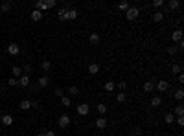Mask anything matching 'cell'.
<instances>
[{"label": "cell", "instance_id": "obj_1", "mask_svg": "<svg viewBox=\"0 0 184 136\" xmlns=\"http://www.w3.org/2000/svg\"><path fill=\"white\" fill-rule=\"evenodd\" d=\"M138 15H140V9H138V8H129L127 11H125L127 21H136V18H138Z\"/></svg>", "mask_w": 184, "mask_h": 136}, {"label": "cell", "instance_id": "obj_2", "mask_svg": "<svg viewBox=\"0 0 184 136\" xmlns=\"http://www.w3.org/2000/svg\"><path fill=\"white\" fill-rule=\"evenodd\" d=\"M68 125H70V114H61L59 116V127L66 129Z\"/></svg>", "mask_w": 184, "mask_h": 136}, {"label": "cell", "instance_id": "obj_3", "mask_svg": "<svg viewBox=\"0 0 184 136\" xmlns=\"http://www.w3.org/2000/svg\"><path fill=\"white\" fill-rule=\"evenodd\" d=\"M8 53L11 55V57H17L18 53H21V46H18V44H15V42H11L8 46Z\"/></svg>", "mask_w": 184, "mask_h": 136}, {"label": "cell", "instance_id": "obj_4", "mask_svg": "<svg viewBox=\"0 0 184 136\" xmlns=\"http://www.w3.org/2000/svg\"><path fill=\"white\" fill-rule=\"evenodd\" d=\"M88 112H90L88 103H79V105H77V114H79V116H87Z\"/></svg>", "mask_w": 184, "mask_h": 136}, {"label": "cell", "instance_id": "obj_5", "mask_svg": "<svg viewBox=\"0 0 184 136\" xmlns=\"http://www.w3.org/2000/svg\"><path fill=\"white\" fill-rule=\"evenodd\" d=\"M182 37H184V35H182V29H175V31H173L171 33V41L173 42H182Z\"/></svg>", "mask_w": 184, "mask_h": 136}, {"label": "cell", "instance_id": "obj_6", "mask_svg": "<svg viewBox=\"0 0 184 136\" xmlns=\"http://www.w3.org/2000/svg\"><path fill=\"white\" fill-rule=\"evenodd\" d=\"M155 88L158 90V92H166V90L170 88V83H168V81H164V79H160V81H158V83L155 85Z\"/></svg>", "mask_w": 184, "mask_h": 136}, {"label": "cell", "instance_id": "obj_7", "mask_svg": "<svg viewBox=\"0 0 184 136\" xmlns=\"http://www.w3.org/2000/svg\"><path fill=\"white\" fill-rule=\"evenodd\" d=\"M96 127L99 131L107 129V118H103V116H99V118H96Z\"/></svg>", "mask_w": 184, "mask_h": 136}, {"label": "cell", "instance_id": "obj_8", "mask_svg": "<svg viewBox=\"0 0 184 136\" xmlns=\"http://www.w3.org/2000/svg\"><path fill=\"white\" fill-rule=\"evenodd\" d=\"M18 87H29V75H21L18 77Z\"/></svg>", "mask_w": 184, "mask_h": 136}, {"label": "cell", "instance_id": "obj_9", "mask_svg": "<svg viewBox=\"0 0 184 136\" xmlns=\"http://www.w3.org/2000/svg\"><path fill=\"white\" fill-rule=\"evenodd\" d=\"M88 74H92V75L99 74V64L98 63H90V64H88Z\"/></svg>", "mask_w": 184, "mask_h": 136}, {"label": "cell", "instance_id": "obj_10", "mask_svg": "<svg viewBox=\"0 0 184 136\" xmlns=\"http://www.w3.org/2000/svg\"><path fill=\"white\" fill-rule=\"evenodd\" d=\"M77 9H66V18H68V21H76V18H77Z\"/></svg>", "mask_w": 184, "mask_h": 136}, {"label": "cell", "instance_id": "obj_11", "mask_svg": "<svg viewBox=\"0 0 184 136\" xmlns=\"http://www.w3.org/2000/svg\"><path fill=\"white\" fill-rule=\"evenodd\" d=\"M0 122H2L4 125H8V127H9V125L13 123V116H11V114H2V120H0Z\"/></svg>", "mask_w": 184, "mask_h": 136}, {"label": "cell", "instance_id": "obj_12", "mask_svg": "<svg viewBox=\"0 0 184 136\" xmlns=\"http://www.w3.org/2000/svg\"><path fill=\"white\" fill-rule=\"evenodd\" d=\"M149 105H151V107H153V109H157V107H160V105H162V98H160V96H155V98H153V99H151V103H149Z\"/></svg>", "mask_w": 184, "mask_h": 136}, {"label": "cell", "instance_id": "obj_13", "mask_svg": "<svg viewBox=\"0 0 184 136\" xmlns=\"http://www.w3.org/2000/svg\"><path fill=\"white\" fill-rule=\"evenodd\" d=\"M153 90H155V83H153V81H146V83H144V92H153Z\"/></svg>", "mask_w": 184, "mask_h": 136}, {"label": "cell", "instance_id": "obj_14", "mask_svg": "<svg viewBox=\"0 0 184 136\" xmlns=\"http://www.w3.org/2000/svg\"><path fill=\"white\" fill-rule=\"evenodd\" d=\"M88 41H90V44H94V46H96V44H99L101 37H99V33H92L90 37H88Z\"/></svg>", "mask_w": 184, "mask_h": 136}, {"label": "cell", "instance_id": "obj_15", "mask_svg": "<svg viewBox=\"0 0 184 136\" xmlns=\"http://www.w3.org/2000/svg\"><path fill=\"white\" fill-rule=\"evenodd\" d=\"M96 110H98L99 116H103V114L107 112V105H105V103H98V105H96Z\"/></svg>", "mask_w": 184, "mask_h": 136}, {"label": "cell", "instance_id": "obj_16", "mask_svg": "<svg viewBox=\"0 0 184 136\" xmlns=\"http://www.w3.org/2000/svg\"><path fill=\"white\" fill-rule=\"evenodd\" d=\"M11 75H13L15 79L21 77V75H22V68H21V66H13V68H11Z\"/></svg>", "mask_w": 184, "mask_h": 136}, {"label": "cell", "instance_id": "obj_17", "mask_svg": "<svg viewBox=\"0 0 184 136\" xmlns=\"http://www.w3.org/2000/svg\"><path fill=\"white\" fill-rule=\"evenodd\" d=\"M41 18H42V13H41V11H37V9H33V11H31V21L39 22Z\"/></svg>", "mask_w": 184, "mask_h": 136}, {"label": "cell", "instance_id": "obj_18", "mask_svg": "<svg viewBox=\"0 0 184 136\" xmlns=\"http://www.w3.org/2000/svg\"><path fill=\"white\" fill-rule=\"evenodd\" d=\"M48 85H50V77H48V75H42V77L41 79H39V87H48Z\"/></svg>", "mask_w": 184, "mask_h": 136}, {"label": "cell", "instance_id": "obj_19", "mask_svg": "<svg viewBox=\"0 0 184 136\" xmlns=\"http://www.w3.org/2000/svg\"><path fill=\"white\" fill-rule=\"evenodd\" d=\"M173 120H175L173 112H166V114H164V122H166L168 125H171V123H173Z\"/></svg>", "mask_w": 184, "mask_h": 136}, {"label": "cell", "instance_id": "obj_20", "mask_svg": "<svg viewBox=\"0 0 184 136\" xmlns=\"http://www.w3.org/2000/svg\"><path fill=\"white\" fill-rule=\"evenodd\" d=\"M41 68H42V72H50V68H52V63H50L48 59H44V61L41 63Z\"/></svg>", "mask_w": 184, "mask_h": 136}, {"label": "cell", "instance_id": "obj_21", "mask_svg": "<svg viewBox=\"0 0 184 136\" xmlns=\"http://www.w3.org/2000/svg\"><path fill=\"white\" fill-rule=\"evenodd\" d=\"M173 116H177V118L184 116V107H182V105H177V107H175V112H173Z\"/></svg>", "mask_w": 184, "mask_h": 136}, {"label": "cell", "instance_id": "obj_22", "mask_svg": "<svg viewBox=\"0 0 184 136\" xmlns=\"http://www.w3.org/2000/svg\"><path fill=\"white\" fill-rule=\"evenodd\" d=\"M168 8H170L171 11H175V9H179V8H181V2H179V0H171V2L168 4Z\"/></svg>", "mask_w": 184, "mask_h": 136}, {"label": "cell", "instance_id": "obj_23", "mask_svg": "<svg viewBox=\"0 0 184 136\" xmlns=\"http://www.w3.org/2000/svg\"><path fill=\"white\" fill-rule=\"evenodd\" d=\"M35 9H37V11H41V13H42L44 9H48V8H46V4H44L42 0H39V2H35Z\"/></svg>", "mask_w": 184, "mask_h": 136}, {"label": "cell", "instance_id": "obj_24", "mask_svg": "<svg viewBox=\"0 0 184 136\" xmlns=\"http://www.w3.org/2000/svg\"><path fill=\"white\" fill-rule=\"evenodd\" d=\"M153 21H155V22H162V21H164V13H162V11H155V15H153Z\"/></svg>", "mask_w": 184, "mask_h": 136}, {"label": "cell", "instance_id": "obj_25", "mask_svg": "<svg viewBox=\"0 0 184 136\" xmlns=\"http://www.w3.org/2000/svg\"><path fill=\"white\" fill-rule=\"evenodd\" d=\"M21 109H22V110L31 109V101H29V99H22V101H21Z\"/></svg>", "mask_w": 184, "mask_h": 136}, {"label": "cell", "instance_id": "obj_26", "mask_svg": "<svg viewBox=\"0 0 184 136\" xmlns=\"http://www.w3.org/2000/svg\"><path fill=\"white\" fill-rule=\"evenodd\" d=\"M57 17H59V21H68V18H66V8H63V9H59V13H57Z\"/></svg>", "mask_w": 184, "mask_h": 136}, {"label": "cell", "instance_id": "obj_27", "mask_svg": "<svg viewBox=\"0 0 184 136\" xmlns=\"http://www.w3.org/2000/svg\"><path fill=\"white\" fill-rule=\"evenodd\" d=\"M70 98H68V96H63V98H61V105H63V107H70Z\"/></svg>", "mask_w": 184, "mask_h": 136}, {"label": "cell", "instance_id": "obj_28", "mask_svg": "<svg viewBox=\"0 0 184 136\" xmlns=\"http://www.w3.org/2000/svg\"><path fill=\"white\" fill-rule=\"evenodd\" d=\"M9 9H11V4H9V2H4L2 6H0V11H2V13H8Z\"/></svg>", "mask_w": 184, "mask_h": 136}, {"label": "cell", "instance_id": "obj_29", "mask_svg": "<svg viewBox=\"0 0 184 136\" xmlns=\"http://www.w3.org/2000/svg\"><path fill=\"white\" fill-rule=\"evenodd\" d=\"M125 99H127V94H125V92H120V94L116 96V101H118V103H123Z\"/></svg>", "mask_w": 184, "mask_h": 136}, {"label": "cell", "instance_id": "obj_30", "mask_svg": "<svg viewBox=\"0 0 184 136\" xmlns=\"http://www.w3.org/2000/svg\"><path fill=\"white\" fill-rule=\"evenodd\" d=\"M103 88H105L107 92H112V90L116 88V87H114V83H112V81H107V83H105V87H103Z\"/></svg>", "mask_w": 184, "mask_h": 136}, {"label": "cell", "instance_id": "obj_31", "mask_svg": "<svg viewBox=\"0 0 184 136\" xmlns=\"http://www.w3.org/2000/svg\"><path fill=\"white\" fill-rule=\"evenodd\" d=\"M31 70H33V68H31V64H24V66H22V74H24V75H28V74H31Z\"/></svg>", "mask_w": 184, "mask_h": 136}, {"label": "cell", "instance_id": "obj_32", "mask_svg": "<svg viewBox=\"0 0 184 136\" xmlns=\"http://www.w3.org/2000/svg\"><path fill=\"white\" fill-rule=\"evenodd\" d=\"M171 72H173V74H181V72H182V66H181V64H173V66H171Z\"/></svg>", "mask_w": 184, "mask_h": 136}, {"label": "cell", "instance_id": "obj_33", "mask_svg": "<svg viewBox=\"0 0 184 136\" xmlns=\"http://www.w3.org/2000/svg\"><path fill=\"white\" fill-rule=\"evenodd\" d=\"M68 94H70V96H79V88L77 87H70V88H68Z\"/></svg>", "mask_w": 184, "mask_h": 136}, {"label": "cell", "instance_id": "obj_34", "mask_svg": "<svg viewBox=\"0 0 184 136\" xmlns=\"http://www.w3.org/2000/svg\"><path fill=\"white\" fill-rule=\"evenodd\" d=\"M129 8H131V6H129V2H120V4H118V9H123V11H127Z\"/></svg>", "mask_w": 184, "mask_h": 136}, {"label": "cell", "instance_id": "obj_35", "mask_svg": "<svg viewBox=\"0 0 184 136\" xmlns=\"http://www.w3.org/2000/svg\"><path fill=\"white\" fill-rule=\"evenodd\" d=\"M182 98H184V92H182V90H181V88H179V90H177V92H175V99H177V101H181V99H182Z\"/></svg>", "mask_w": 184, "mask_h": 136}, {"label": "cell", "instance_id": "obj_36", "mask_svg": "<svg viewBox=\"0 0 184 136\" xmlns=\"http://www.w3.org/2000/svg\"><path fill=\"white\" fill-rule=\"evenodd\" d=\"M168 53H170V55H175V53H179V48H177V46H170V48H168Z\"/></svg>", "mask_w": 184, "mask_h": 136}, {"label": "cell", "instance_id": "obj_37", "mask_svg": "<svg viewBox=\"0 0 184 136\" xmlns=\"http://www.w3.org/2000/svg\"><path fill=\"white\" fill-rule=\"evenodd\" d=\"M8 85H9V87H17V85H18V79H15V77H9Z\"/></svg>", "mask_w": 184, "mask_h": 136}, {"label": "cell", "instance_id": "obj_38", "mask_svg": "<svg viewBox=\"0 0 184 136\" xmlns=\"http://www.w3.org/2000/svg\"><path fill=\"white\" fill-rule=\"evenodd\" d=\"M162 6H164V0H155V2H153V8H157V9L162 8Z\"/></svg>", "mask_w": 184, "mask_h": 136}, {"label": "cell", "instance_id": "obj_39", "mask_svg": "<svg viewBox=\"0 0 184 136\" xmlns=\"http://www.w3.org/2000/svg\"><path fill=\"white\" fill-rule=\"evenodd\" d=\"M118 88H120L122 92H123V90L127 88V83H125V81H120V83H118Z\"/></svg>", "mask_w": 184, "mask_h": 136}, {"label": "cell", "instance_id": "obj_40", "mask_svg": "<svg viewBox=\"0 0 184 136\" xmlns=\"http://www.w3.org/2000/svg\"><path fill=\"white\" fill-rule=\"evenodd\" d=\"M44 4H46V8L50 9V8H53V6H55V0H46Z\"/></svg>", "mask_w": 184, "mask_h": 136}, {"label": "cell", "instance_id": "obj_41", "mask_svg": "<svg viewBox=\"0 0 184 136\" xmlns=\"http://www.w3.org/2000/svg\"><path fill=\"white\" fill-rule=\"evenodd\" d=\"M55 96H57V98H63V96H64L63 88H55Z\"/></svg>", "mask_w": 184, "mask_h": 136}, {"label": "cell", "instance_id": "obj_42", "mask_svg": "<svg viewBox=\"0 0 184 136\" xmlns=\"http://www.w3.org/2000/svg\"><path fill=\"white\" fill-rule=\"evenodd\" d=\"M177 123L179 125H184V118H182V116H181V118H177Z\"/></svg>", "mask_w": 184, "mask_h": 136}, {"label": "cell", "instance_id": "obj_43", "mask_svg": "<svg viewBox=\"0 0 184 136\" xmlns=\"http://www.w3.org/2000/svg\"><path fill=\"white\" fill-rule=\"evenodd\" d=\"M44 136H55V133H53V131H46V134Z\"/></svg>", "mask_w": 184, "mask_h": 136}, {"label": "cell", "instance_id": "obj_44", "mask_svg": "<svg viewBox=\"0 0 184 136\" xmlns=\"http://www.w3.org/2000/svg\"><path fill=\"white\" fill-rule=\"evenodd\" d=\"M31 107L33 109H39V101H31Z\"/></svg>", "mask_w": 184, "mask_h": 136}, {"label": "cell", "instance_id": "obj_45", "mask_svg": "<svg viewBox=\"0 0 184 136\" xmlns=\"http://www.w3.org/2000/svg\"><path fill=\"white\" fill-rule=\"evenodd\" d=\"M44 134H46V131H39L37 133V136H44Z\"/></svg>", "mask_w": 184, "mask_h": 136}, {"label": "cell", "instance_id": "obj_46", "mask_svg": "<svg viewBox=\"0 0 184 136\" xmlns=\"http://www.w3.org/2000/svg\"><path fill=\"white\" fill-rule=\"evenodd\" d=\"M129 136H136V134H129Z\"/></svg>", "mask_w": 184, "mask_h": 136}, {"label": "cell", "instance_id": "obj_47", "mask_svg": "<svg viewBox=\"0 0 184 136\" xmlns=\"http://www.w3.org/2000/svg\"><path fill=\"white\" fill-rule=\"evenodd\" d=\"M0 120H2V114H0Z\"/></svg>", "mask_w": 184, "mask_h": 136}]
</instances>
